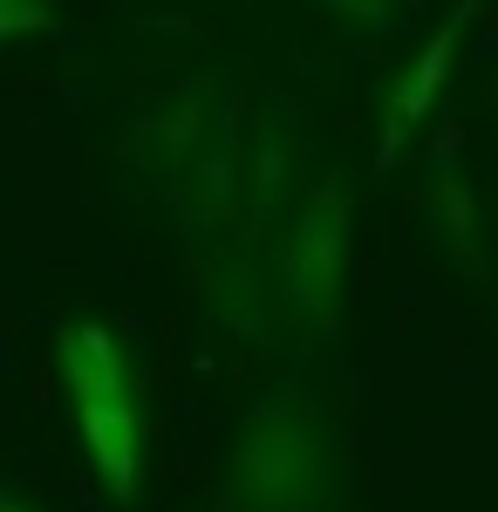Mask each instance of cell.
Masks as SVG:
<instances>
[{"label": "cell", "instance_id": "obj_4", "mask_svg": "<svg viewBox=\"0 0 498 512\" xmlns=\"http://www.w3.org/2000/svg\"><path fill=\"white\" fill-rule=\"evenodd\" d=\"M41 21H48L41 0H0V35H14V28H41Z\"/></svg>", "mask_w": 498, "mask_h": 512}, {"label": "cell", "instance_id": "obj_2", "mask_svg": "<svg viewBox=\"0 0 498 512\" xmlns=\"http://www.w3.org/2000/svg\"><path fill=\"white\" fill-rule=\"evenodd\" d=\"M287 260H294V294H301V308L328 315V301H335V287H342V260H348V198L342 192H321L301 212Z\"/></svg>", "mask_w": 498, "mask_h": 512}, {"label": "cell", "instance_id": "obj_5", "mask_svg": "<svg viewBox=\"0 0 498 512\" xmlns=\"http://www.w3.org/2000/svg\"><path fill=\"white\" fill-rule=\"evenodd\" d=\"M0 512H28V506H21V499H14V492H0Z\"/></svg>", "mask_w": 498, "mask_h": 512}, {"label": "cell", "instance_id": "obj_3", "mask_svg": "<svg viewBox=\"0 0 498 512\" xmlns=\"http://www.w3.org/2000/svg\"><path fill=\"white\" fill-rule=\"evenodd\" d=\"M451 48H458V21H444L437 35H430V48H423L417 62L403 69V82H396V96H389V123H383V164L396 158V144L410 137L423 123V110L437 103V89H444V69H451Z\"/></svg>", "mask_w": 498, "mask_h": 512}, {"label": "cell", "instance_id": "obj_1", "mask_svg": "<svg viewBox=\"0 0 498 512\" xmlns=\"http://www.w3.org/2000/svg\"><path fill=\"white\" fill-rule=\"evenodd\" d=\"M62 376L76 390L82 444H89L96 478L116 499H130L137 492V396H130V369H123V349L110 342V328L69 321L62 328Z\"/></svg>", "mask_w": 498, "mask_h": 512}]
</instances>
